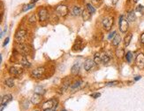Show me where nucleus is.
<instances>
[{
  "label": "nucleus",
  "mask_w": 144,
  "mask_h": 111,
  "mask_svg": "<svg viewBox=\"0 0 144 111\" xmlns=\"http://www.w3.org/2000/svg\"><path fill=\"white\" fill-rule=\"evenodd\" d=\"M141 42L144 44V33H142V36H141Z\"/></svg>",
  "instance_id": "nucleus-37"
},
{
  "label": "nucleus",
  "mask_w": 144,
  "mask_h": 111,
  "mask_svg": "<svg viewBox=\"0 0 144 111\" xmlns=\"http://www.w3.org/2000/svg\"><path fill=\"white\" fill-rule=\"evenodd\" d=\"M115 36H116V31H113V32H112L109 36H108V39H111V38L114 37Z\"/></svg>",
  "instance_id": "nucleus-35"
},
{
  "label": "nucleus",
  "mask_w": 144,
  "mask_h": 111,
  "mask_svg": "<svg viewBox=\"0 0 144 111\" xmlns=\"http://www.w3.org/2000/svg\"><path fill=\"white\" fill-rule=\"evenodd\" d=\"M27 37H28V32L24 29H20L16 32L14 38H15V41L18 44H23L24 41L27 38Z\"/></svg>",
  "instance_id": "nucleus-1"
},
{
  "label": "nucleus",
  "mask_w": 144,
  "mask_h": 111,
  "mask_svg": "<svg viewBox=\"0 0 144 111\" xmlns=\"http://www.w3.org/2000/svg\"><path fill=\"white\" fill-rule=\"evenodd\" d=\"M142 10H143V6H142V5H138V6L136 7V9H135V11H136V12H142Z\"/></svg>",
  "instance_id": "nucleus-36"
},
{
  "label": "nucleus",
  "mask_w": 144,
  "mask_h": 111,
  "mask_svg": "<svg viewBox=\"0 0 144 111\" xmlns=\"http://www.w3.org/2000/svg\"><path fill=\"white\" fill-rule=\"evenodd\" d=\"M28 21H29L30 23H35V21H36V17H35V14H32V15L29 17V19H28Z\"/></svg>",
  "instance_id": "nucleus-32"
},
{
  "label": "nucleus",
  "mask_w": 144,
  "mask_h": 111,
  "mask_svg": "<svg viewBox=\"0 0 144 111\" xmlns=\"http://www.w3.org/2000/svg\"><path fill=\"white\" fill-rule=\"evenodd\" d=\"M42 99V97L41 94H38V93H35V94L33 95L32 97H31V102H32V104L34 105H39L41 103Z\"/></svg>",
  "instance_id": "nucleus-10"
},
{
  "label": "nucleus",
  "mask_w": 144,
  "mask_h": 111,
  "mask_svg": "<svg viewBox=\"0 0 144 111\" xmlns=\"http://www.w3.org/2000/svg\"><path fill=\"white\" fill-rule=\"evenodd\" d=\"M118 83H119V82L118 81H112V82H109V83H107L106 85L107 86H114V85H116V84H118Z\"/></svg>",
  "instance_id": "nucleus-33"
},
{
  "label": "nucleus",
  "mask_w": 144,
  "mask_h": 111,
  "mask_svg": "<svg viewBox=\"0 0 144 111\" xmlns=\"http://www.w3.org/2000/svg\"><path fill=\"white\" fill-rule=\"evenodd\" d=\"M119 29L122 33H125L128 29V21L121 15L119 18Z\"/></svg>",
  "instance_id": "nucleus-4"
},
{
  "label": "nucleus",
  "mask_w": 144,
  "mask_h": 111,
  "mask_svg": "<svg viewBox=\"0 0 144 111\" xmlns=\"http://www.w3.org/2000/svg\"><path fill=\"white\" fill-rule=\"evenodd\" d=\"M43 111H55V109H45V110H43Z\"/></svg>",
  "instance_id": "nucleus-42"
},
{
  "label": "nucleus",
  "mask_w": 144,
  "mask_h": 111,
  "mask_svg": "<svg viewBox=\"0 0 144 111\" xmlns=\"http://www.w3.org/2000/svg\"><path fill=\"white\" fill-rule=\"evenodd\" d=\"M93 2H96V4H98V3H100L102 0H92Z\"/></svg>",
  "instance_id": "nucleus-41"
},
{
  "label": "nucleus",
  "mask_w": 144,
  "mask_h": 111,
  "mask_svg": "<svg viewBox=\"0 0 144 111\" xmlns=\"http://www.w3.org/2000/svg\"><path fill=\"white\" fill-rule=\"evenodd\" d=\"M101 60H102V63H108L110 61V57L107 55L106 53H101L100 54Z\"/></svg>",
  "instance_id": "nucleus-22"
},
{
  "label": "nucleus",
  "mask_w": 144,
  "mask_h": 111,
  "mask_svg": "<svg viewBox=\"0 0 144 111\" xmlns=\"http://www.w3.org/2000/svg\"><path fill=\"white\" fill-rule=\"evenodd\" d=\"M125 60H126V61L129 63H131V61L133 60V59H134V53H132V52H127V53H125Z\"/></svg>",
  "instance_id": "nucleus-24"
},
{
  "label": "nucleus",
  "mask_w": 144,
  "mask_h": 111,
  "mask_svg": "<svg viewBox=\"0 0 144 111\" xmlns=\"http://www.w3.org/2000/svg\"><path fill=\"white\" fill-rule=\"evenodd\" d=\"M135 19H136V16H135V14L134 11H131V12L128 13L127 18H126L128 22H134V21H135Z\"/></svg>",
  "instance_id": "nucleus-18"
},
{
  "label": "nucleus",
  "mask_w": 144,
  "mask_h": 111,
  "mask_svg": "<svg viewBox=\"0 0 144 111\" xmlns=\"http://www.w3.org/2000/svg\"><path fill=\"white\" fill-rule=\"evenodd\" d=\"M90 96L92 98H95V99H96V98H99L101 96V94L99 93H92V94H90Z\"/></svg>",
  "instance_id": "nucleus-34"
},
{
  "label": "nucleus",
  "mask_w": 144,
  "mask_h": 111,
  "mask_svg": "<svg viewBox=\"0 0 144 111\" xmlns=\"http://www.w3.org/2000/svg\"><path fill=\"white\" fill-rule=\"evenodd\" d=\"M82 18H83L84 21H88L89 19H90L91 16V14L88 11V9L86 10H83V12H82Z\"/></svg>",
  "instance_id": "nucleus-21"
},
{
  "label": "nucleus",
  "mask_w": 144,
  "mask_h": 111,
  "mask_svg": "<svg viewBox=\"0 0 144 111\" xmlns=\"http://www.w3.org/2000/svg\"><path fill=\"white\" fill-rule=\"evenodd\" d=\"M135 63L139 69H144V54L143 53H139L135 59Z\"/></svg>",
  "instance_id": "nucleus-7"
},
{
  "label": "nucleus",
  "mask_w": 144,
  "mask_h": 111,
  "mask_svg": "<svg viewBox=\"0 0 144 111\" xmlns=\"http://www.w3.org/2000/svg\"><path fill=\"white\" fill-rule=\"evenodd\" d=\"M72 15H74V16H80L81 14H82V9L80 8L79 6H74L72 8Z\"/></svg>",
  "instance_id": "nucleus-19"
},
{
  "label": "nucleus",
  "mask_w": 144,
  "mask_h": 111,
  "mask_svg": "<svg viewBox=\"0 0 144 111\" xmlns=\"http://www.w3.org/2000/svg\"><path fill=\"white\" fill-rule=\"evenodd\" d=\"M44 72H45V69L44 68H37V69H34L32 72H31V76L33 77H35V78H38L40 76H42V75L44 74Z\"/></svg>",
  "instance_id": "nucleus-9"
},
{
  "label": "nucleus",
  "mask_w": 144,
  "mask_h": 111,
  "mask_svg": "<svg viewBox=\"0 0 144 111\" xmlns=\"http://www.w3.org/2000/svg\"><path fill=\"white\" fill-rule=\"evenodd\" d=\"M47 16H48V12L45 8H42V9L39 11V19L41 21H45L47 19Z\"/></svg>",
  "instance_id": "nucleus-14"
},
{
  "label": "nucleus",
  "mask_w": 144,
  "mask_h": 111,
  "mask_svg": "<svg viewBox=\"0 0 144 111\" xmlns=\"http://www.w3.org/2000/svg\"><path fill=\"white\" fill-rule=\"evenodd\" d=\"M35 93H38V94H43L44 93V89L42 86H37V87L35 88Z\"/></svg>",
  "instance_id": "nucleus-29"
},
{
  "label": "nucleus",
  "mask_w": 144,
  "mask_h": 111,
  "mask_svg": "<svg viewBox=\"0 0 144 111\" xmlns=\"http://www.w3.org/2000/svg\"><path fill=\"white\" fill-rule=\"evenodd\" d=\"M103 28H104V30L109 31L112 28V25H113V18L112 17H105L102 21Z\"/></svg>",
  "instance_id": "nucleus-3"
},
{
  "label": "nucleus",
  "mask_w": 144,
  "mask_h": 111,
  "mask_svg": "<svg viewBox=\"0 0 144 111\" xmlns=\"http://www.w3.org/2000/svg\"><path fill=\"white\" fill-rule=\"evenodd\" d=\"M61 111H66V110H65V109H63V110H61Z\"/></svg>",
  "instance_id": "nucleus-45"
},
{
  "label": "nucleus",
  "mask_w": 144,
  "mask_h": 111,
  "mask_svg": "<svg viewBox=\"0 0 144 111\" xmlns=\"http://www.w3.org/2000/svg\"><path fill=\"white\" fill-rule=\"evenodd\" d=\"M69 88V82H66V83H64L62 84V86H61V90L63 91V92H65V91H66Z\"/></svg>",
  "instance_id": "nucleus-30"
},
{
  "label": "nucleus",
  "mask_w": 144,
  "mask_h": 111,
  "mask_svg": "<svg viewBox=\"0 0 144 111\" xmlns=\"http://www.w3.org/2000/svg\"><path fill=\"white\" fill-rule=\"evenodd\" d=\"M58 100L57 99H50V100L44 102L43 104H42V109L43 110H45V109H55L58 107Z\"/></svg>",
  "instance_id": "nucleus-2"
},
{
  "label": "nucleus",
  "mask_w": 144,
  "mask_h": 111,
  "mask_svg": "<svg viewBox=\"0 0 144 111\" xmlns=\"http://www.w3.org/2000/svg\"><path fill=\"white\" fill-rule=\"evenodd\" d=\"M117 2H118V0H112V3L113 4V5H116Z\"/></svg>",
  "instance_id": "nucleus-40"
},
{
  "label": "nucleus",
  "mask_w": 144,
  "mask_h": 111,
  "mask_svg": "<svg viewBox=\"0 0 144 111\" xmlns=\"http://www.w3.org/2000/svg\"><path fill=\"white\" fill-rule=\"evenodd\" d=\"M21 64L23 66L24 68H30V66H31V64H30V62L28 60V59L26 58L25 56L24 57H22V59H21Z\"/></svg>",
  "instance_id": "nucleus-20"
},
{
  "label": "nucleus",
  "mask_w": 144,
  "mask_h": 111,
  "mask_svg": "<svg viewBox=\"0 0 144 111\" xmlns=\"http://www.w3.org/2000/svg\"><path fill=\"white\" fill-rule=\"evenodd\" d=\"M8 42H9V37H7L6 39L5 40V42H4V46H5V45L8 44Z\"/></svg>",
  "instance_id": "nucleus-38"
},
{
  "label": "nucleus",
  "mask_w": 144,
  "mask_h": 111,
  "mask_svg": "<svg viewBox=\"0 0 144 111\" xmlns=\"http://www.w3.org/2000/svg\"><path fill=\"white\" fill-rule=\"evenodd\" d=\"M17 51L21 53V54H23L24 56H26L29 54V53H30V47L28 46V44H24V43L23 44H19L18 46H17Z\"/></svg>",
  "instance_id": "nucleus-5"
},
{
  "label": "nucleus",
  "mask_w": 144,
  "mask_h": 111,
  "mask_svg": "<svg viewBox=\"0 0 144 111\" xmlns=\"http://www.w3.org/2000/svg\"><path fill=\"white\" fill-rule=\"evenodd\" d=\"M35 111H38V110H35Z\"/></svg>",
  "instance_id": "nucleus-46"
},
{
  "label": "nucleus",
  "mask_w": 144,
  "mask_h": 111,
  "mask_svg": "<svg viewBox=\"0 0 144 111\" xmlns=\"http://www.w3.org/2000/svg\"><path fill=\"white\" fill-rule=\"evenodd\" d=\"M132 37H133L132 33H129V34H127V35L125 36V38H124V44H125V46H128L130 44Z\"/></svg>",
  "instance_id": "nucleus-15"
},
{
  "label": "nucleus",
  "mask_w": 144,
  "mask_h": 111,
  "mask_svg": "<svg viewBox=\"0 0 144 111\" xmlns=\"http://www.w3.org/2000/svg\"><path fill=\"white\" fill-rule=\"evenodd\" d=\"M94 64H95V61L93 60H91V59H88V60H85V62H84V69L86 71H89L93 69L94 67Z\"/></svg>",
  "instance_id": "nucleus-11"
},
{
  "label": "nucleus",
  "mask_w": 144,
  "mask_h": 111,
  "mask_svg": "<svg viewBox=\"0 0 144 111\" xmlns=\"http://www.w3.org/2000/svg\"><path fill=\"white\" fill-rule=\"evenodd\" d=\"M10 75L13 76H16V77H19L22 73H23V69L21 68H18V67H12L9 70Z\"/></svg>",
  "instance_id": "nucleus-8"
},
{
  "label": "nucleus",
  "mask_w": 144,
  "mask_h": 111,
  "mask_svg": "<svg viewBox=\"0 0 144 111\" xmlns=\"http://www.w3.org/2000/svg\"><path fill=\"white\" fill-rule=\"evenodd\" d=\"M82 83H83V82H82V80L76 81L75 83H73L72 85L70 86V90L72 91V92H75V91L79 90V89H81V88H82Z\"/></svg>",
  "instance_id": "nucleus-13"
},
{
  "label": "nucleus",
  "mask_w": 144,
  "mask_h": 111,
  "mask_svg": "<svg viewBox=\"0 0 144 111\" xmlns=\"http://www.w3.org/2000/svg\"><path fill=\"white\" fill-rule=\"evenodd\" d=\"M81 43L82 42L81 41H76V43H75V44H74V46H73V50H76V51H78L79 49L78 48H82V45H81Z\"/></svg>",
  "instance_id": "nucleus-31"
},
{
  "label": "nucleus",
  "mask_w": 144,
  "mask_h": 111,
  "mask_svg": "<svg viewBox=\"0 0 144 111\" xmlns=\"http://www.w3.org/2000/svg\"><path fill=\"white\" fill-rule=\"evenodd\" d=\"M56 13L60 16H65L68 14V7L65 5H59L56 7Z\"/></svg>",
  "instance_id": "nucleus-6"
},
{
  "label": "nucleus",
  "mask_w": 144,
  "mask_h": 111,
  "mask_svg": "<svg viewBox=\"0 0 144 111\" xmlns=\"http://www.w3.org/2000/svg\"><path fill=\"white\" fill-rule=\"evenodd\" d=\"M79 72H80V65L77 63V64H74L72 67V69H71V73H72V75H73V76H76V75L79 74Z\"/></svg>",
  "instance_id": "nucleus-17"
},
{
  "label": "nucleus",
  "mask_w": 144,
  "mask_h": 111,
  "mask_svg": "<svg viewBox=\"0 0 144 111\" xmlns=\"http://www.w3.org/2000/svg\"><path fill=\"white\" fill-rule=\"evenodd\" d=\"M87 9H88V11L91 14H94L95 13V8L91 5V4H88V5H87Z\"/></svg>",
  "instance_id": "nucleus-26"
},
{
  "label": "nucleus",
  "mask_w": 144,
  "mask_h": 111,
  "mask_svg": "<svg viewBox=\"0 0 144 111\" xmlns=\"http://www.w3.org/2000/svg\"><path fill=\"white\" fill-rule=\"evenodd\" d=\"M120 40H121L120 36H119V34H116V36L113 37V39H112V45H113V46H118L119 44V43H120Z\"/></svg>",
  "instance_id": "nucleus-16"
},
{
  "label": "nucleus",
  "mask_w": 144,
  "mask_h": 111,
  "mask_svg": "<svg viewBox=\"0 0 144 111\" xmlns=\"http://www.w3.org/2000/svg\"><path fill=\"white\" fill-rule=\"evenodd\" d=\"M141 78H142V76H136V77H134V81H138V80H140Z\"/></svg>",
  "instance_id": "nucleus-39"
},
{
  "label": "nucleus",
  "mask_w": 144,
  "mask_h": 111,
  "mask_svg": "<svg viewBox=\"0 0 144 111\" xmlns=\"http://www.w3.org/2000/svg\"><path fill=\"white\" fill-rule=\"evenodd\" d=\"M137 1H138V0H134V3H136Z\"/></svg>",
  "instance_id": "nucleus-44"
},
{
  "label": "nucleus",
  "mask_w": 144,
  "mask_h": 111,
  "mask_svg": "<svg viewBox=\"0 0 144 111\" xmlns=\"http://www.w3.org/2000/svg\"><path fill=\"white\" fill-rule=\"evenodd\" d=\"M5 85H7L8 87H10V88L13 87V86H14V81H13V79H12V78L5 79Z\"/></svg>",
  "instance_id": "nucleus-25"
},
{
  "label": "nucleus",
  "mask_w": 144,
  "mask_h": 111,
  "mask_svg": "<svg viewBox=\"0 0 144 111\" xmlns=\"http://www.w3.org/2000/svg\"><path fill=\"white\" fill-rule=\"evenodd\" d=\"M95 63L96 64H100L102 63V60H101V57H100V53H95Z\"/></svg>",
  "instance_id": "nucleus-28"
},
{
  "label": "nucleus",
  "mask_w": 144,
  "mask_h": 111,
  "mask_svg": "<svg viewBox=\"0 0 144 111\" xmlns=\"http://www.w3.org/2000/svg\"><path fill=\"white\" fill-rule=\"evenodd\" d=\"M12 100V96L11 94H6L1 98V106H6L9 102Z\"/></svg>",
  "instance_id": "nucleus-12"
},
{
  "label": "nucleus",
  "mask_w": 144,
  "mask_h": 111,
  "mask_svg": "<svg viewBox=\"0 0 144 111\" xmlns=\"http://www.w3.org/2000/svg\"><path fill=\"white\" fill-rule=\"evenodd\" d=\"M38 0H31V3H32V4H35V2H37Z\"/></svg>",
  "instance_id": "nucleus-43"
},
{
  "label": "nucleus",
  "mask_w": 144,
  "mask_h": 111,
  "mask_svg": "<svg viewBox=\"0 0 144 111\" xmlns=\"http://www.w3.org/2000/svg\"><path fill=\"white\" fill-rule=\"evenodd\" d=\"M116 55L118 58L121 59L123 58V56L125 55V51H124L123 48H118L116 50Z\"/></svg>",
  "instance_id": "nucleus-23"
},
{
  "label": "nucleus",
  "mask_w": 144,
  "mask_h": 111,
  "mask_svg": "<svg viewBox=\"0 0 144 111\" xmlns=\"http://www.w3.org/2000/svg\"><path fill=\"white\" fill-rule=\"evenodd\" d=\"M35 6V4H29V5H26L23 6V8H22V12H26V11H28V10L32 9L33 7Z\"/></svg>",
  "instance_id": "nucleus-27"
}]
</instances>
